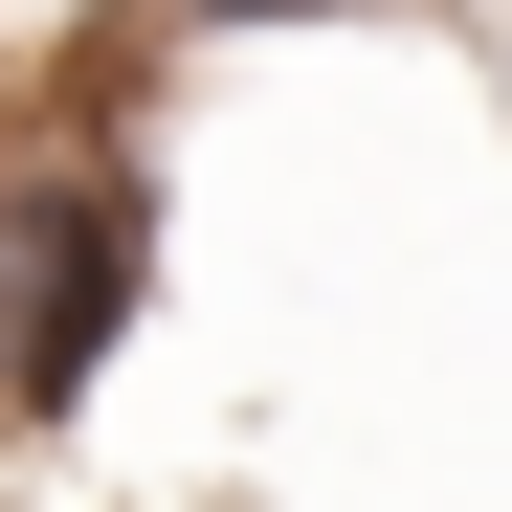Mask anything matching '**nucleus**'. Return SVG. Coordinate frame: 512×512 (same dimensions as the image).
Instances as JSON below:
<instances>
[{
    "mask_svg": "<svg viewBox=\"0 0 512 512\" xmlns=\"http://www.w3.org/2000/svg\"><path fill=\"white\" fill-rule=\"evenodd\" d=\"M156 112L90 45L67 90H0V468H45L67 423L134 379L156 334Z\"/></svg>",
    "mask_w": 512,
    "mask_h": 512,
    "instance_id": "f257e3e1",
    "label": "nucleus"
},
{
    "mask_svg": "<svg viewBox=\"0 0 512 512\" xmlns=\"http://www.w3.org/2000/svg\"><path fill=\"white\" fill-rule=\"evenodd\" d=\"M156 45H334V23H468V0H134Z\"/></svg>",
    "mask_w": 512,
    "mask_h": 512,
    "instance_id": "f03ea898",
    "label": "nucleus"
},
{
    "mask_svg": "<svg viewBox=\"0 0 512 512\" xmlns=\"http://www.w3.org/2000/svg\"><path fill=\"white\" fill-rule=\"evenodd\" d=\"M468 67H490V134H512V0H468Z\"/></svg>",
    "mask_w": 512,
    "mask_h": 512,
    "instance_id": "7ed1b4c3",
    "label": "nucleus"
}]
</instances>
